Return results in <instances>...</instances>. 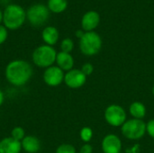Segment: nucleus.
<instances>
[{
    "instance_id": "f257e3e1",
    "label": "nucleus",
    "mask_w": 154,
    "mask_h": 153,
    "mask_svg": "<svg viewBox=\"0 0 154 153\" xmlns=\"http://www.w3.org/2000/svg\"><path fill=\"white\" fill-rule=\"evenodd\" d=\"M32 72L33 70L30 63L23 60H15L7 64L5 75L10 84L20 87L29 82Z\"/></svg>"
},
{
    "instance_id": "f03ea898",
    "label": "nucleus",
    "mask_w": 154,
    "mask_h": 153,
    "mask_svg": "<svg viewBox=\"0 0 154 153\" xmlns=\"http://www.w3.org/2000/svg\"><path fill=\"white\" fill-rule=\"evenodd\" d=\"M26 19V12L18 5H8L3 12L4 26L9 30L20 28Z\"/></svg>"
},
{
    "instance_id": "7ed1b4c3",
    "label": "nucleus",
    "mask_w": 154,
    "mask_h": 153,
    "mask_svg": "<svg viewBox=\"0 0 154 153\" xmlns=\"http://www.w3.org/2000/svg\"><path fill=\"white\" fill-rule=\"evenodd\" d=\"M56 57L57 52L55 49L47 44L37 47L32 55V59L35 66L43 69L53 66V63L56 62Z\"/></svg>"
},
{
    "instance_id": "20e7f679",
    "label": "nucleus",
    "mask_w": 154,
    "mask_h": 153,
    "mask_svg": "<svg viewBox=\"0 0 154 153\" xmlns=\"http://www.w3.org/2000/svg\"><path fill=\"white\" fill-rule=\"evenodd\" d=\"M102 48V39L96 32H86L79 39V50L86 56L97 54Z\"/></svg>"
},
{
    "instance_id": "39448f33",
    "label": "nucleus",
    "mask_w": 154,
    "mask_h": 153,
    "mask_svg": "<svg viewBox=\"0 0 154 153\" xmlns=\"http://www.w3.org/2000/svg\"><path fill=\"white\" fill-rule=\"evenodd\" d=\"M123 135L128 140L137 141L142 139L146 133V124L141 119H130L121 126Z\"/></svg>"
},
{
    "instance_id": "423d86ee",
    "label": "nucleus",
    "mask_w": 154,
    "mask_h": 153,
    "mask_svg": "<svg viewBox=\"0 0 154 153\" xmlns=\"http://www.w3.org/2000/svg\"><path fill=\"white\" fill-rule=\"evenodd\" d=\"M50 15L48 7L42 4H35L32 5L26 12V18L33 26L39 27L44 24Z\"/></svg>"
},
{
    "instance_id": "0eeeda50",
    "label": "nucleus",
    "mask_w": 154,
    "mask_h": 153,
    "mask_svg": "<svg viewBox=\"0 0 154 153\" xmlns=\"http://www.w3.org/2000/svg\"><path fill=\"white\" fill-rule=\"evenodd\" d=\"M105 119L106 123L114 127L122 126L126 121L125 110L118 105H111L105 110Z\"/></svg>"
},
{
    "instance_id": "6e6552de",
    "label": "nucleus",
    "mask_w": 154,
    "mask_h": 153,
    "mask_svg": "<svg viewBox=\"0 0 154 153\" xmlns=\"http://www.w3.org/2000/svg\"><path fill=\"white\" fill-rule=\"evenodd\" d=\"M64 71L58 66H51L43 72V81L49 87H58L64 82Z\"/></svg>"
},
{
    "instance_id": "1a4fd4ad",
    "label": "nucleus",
    "mask_w": 154,
    "mask_h": 153,
    "mask_svg": "<svg viewBox=\"0 0 154 153\" xmlns=\"http://www.w3.org/2000/svg\"><path fill=\"white\" fill-rule=\"evenodd\" d=\"M87 81V76L81 71V69H74L68 71L64 76V83L66 86L72 89L80 88L85 85Z\"/></svg>"
},
{
    "instance_id": "9d476101",
    "label": "nucleus",
    "mask_w": 154,
    "mask_h": 153,
    "mask_svg": "<svg viewBox=\"0 0 154 153\" xmlns=\"http://www.w3.org/2000/svg\"><path fill=\"white\" fill-rule=\"evenodd\" d=\"M104 153H120L122 150V142L116 134H107L104 137L101 143Z\"/></svg>"
},
{
    "instance_id": "9b49d317",
    "label": "nucleus",
    "mask_w": 154,
    "mask_h": 153,
    "mask_svg": "<svg viewBox=\"0 0 154 153\" xmlns=\"http://www.w3.org/2000/svg\"><path fill=\"white\" fill-rule=\"evenodd\" d=\"M100 23V15L97 11L91 10L85 13L81 19V26L84 32H94Z\"/></svg>"
},
{
    "instance_id": "f8f14e48",
    "label": "nucleus",
    "mask_w": 154,
    "mask_h": 153,
    "mask_svg": "<svg viewBox=\"0 0 154 153\" xmlns=\"http://www.w3.org/2000/svg\"><path fill=\"white\" fill-rule=\"evenodd\" d=\"M21 151V142L13 139L11 136L0 141V153H20Z\"/></svg>"
},
{
    "instance_id": "ddd939ff",
    "label": "nucleus",
    "mask_w": 154,
    "mask_h": 153,
    "mask_svg": "<svg viewBox=\"0 0 154 153\" xmlns=\"http://www.w3.org/2000/svg\"><path fill=\"white\" fill-rule=\"evenodd\" d=\"M21 144L22 150L26 153H37L41 150V142L33 135L25 136L21 142Z\"/></svg>"
},
{
    "instance_id": "4468645a",
    "label": "nucleus",
    "mask_w": 154,
    "mask_h": 153,
    "mask_svg": "<svg viewBox=\"0 0 154 153\" xmlns=\"http://www.w3.org/2000/svg\"><path fill=\"white\" fill-rule=\"evenodd\" d=\"M56 63L57 66L61 69L63 71H69L73 69L74 66V59L70 53L60 51L57 53L56 57Z\"/></svg>"
},
{
    "instance_id": "2eb2a0df",
    "label": "nucleus",
    "mask_w": 154,
    "mask_h": 153,
    "mask_svg": "<svg viewBox=\"0 0 154 153\" xmlns=\"http://www.w3.org/2000/svg\"><path fill=\"white\" fill-rule=\"evenodd\" d=\"M60 33L57 28L54 26H47L43 29L42 33V38L43 41L50 46H53L59 41Z\"/></svg>"
},
{
    "instance_id": "dca6fc26",
    "label": "nucleus",
    "mask_w": 154,
    "mask_h": 153,
    "mask_svg": "<svg viewBox=\"0 0 154 153\" xmlns=\"http://www.w3.org/2000/svg\"><path fill=\"white\" fill-rule=\"evenodd\" d=\"M129 112L134 119L143 120V118H144V116L146 115V107L143 103L136 101L131 104L129 107Z\"/></svg>"
},
{
    "instance_id": "f3484780",
    "label": "nucleus",
    "mask_w": 154,
    "mask_h": 153,
    "mask_svg": "<svg viewBox=\"0 0 154 153\" xmlns=\"http://www.w3.org/2000/svg\"><path fill=\"white\" fill-rule=\"evenodd\" d=\"M48 9L54 14H60L68 7L67 0H48Z\"/></svg>"
},
{
    "instance_id": "a211bd4d",
    "label": "nucleus",
    "mask_w": 154,
    "mask_h": 153,
    "mask_svg": "<svg viewBox=\"0 0 154 153\" xmlns=\"http://www.w3.org/2000/svg\"><path fill=\"white\" fill-rule=\"evenodd\" d=\"M79 135H80V139L84 142L88 143L91 141V139L93 137V131L90 127H83L80 130Z\"/></svg>"
},
{
    "instance_id": "6ab92c4d",
    "label": "nucleus",
    "mask_w": 154,
    "mask_h": 153,
    "mask_svg": "<svg viewBox=\"0 0 154 153\" xmlns=\"http://www.w3.org/2000/svg\"><path fill=\"white\" fill-rule=\"evenodd\" d=\"M73 48H74V42L70 38H65L62 40V41L60 43L61 51L70 53L73 50Z\"/></svg>"
},
{
    "instance_id": "aec40b11",
    "label": "nucleus",
    "mask_w": 154,
    "mask_h": 153,
    "mask_svg": "<svg viewBox=\"0 0 154 153\" xmlns=\"http://www.w3.org/2000/svg\"><path fill=\"white\" fill-rule=\"evenodd\" d=\"M11 137L18 142H22L23 139L25 137V132L23 130V128L22 127H14L12 132H11Z\"/></svg>"
},
{
    "instance_id": "412c9836",
    "label": "nucleus",
    "mask_w": 154,
    "mask_h": 153,
    "mask_svg": "<svg viewBox=\"0 0 154 153\" xmlns=\"http://www.w3.org/2000/svg\"><path fill=\"white\" fill-rule=\"evenodd\" d=\"M56 153H76V149L71 144L63 143L56 149Z\"/></svg>"
},
{
    "instance_id": "4be33fe9",
    "label": "nucleus",
    "mask_w": 154,
    "mask_h": 153,
    "mask_svg": "<svg viewBox=\"0 0 154 153\" xmlns=\"http://www.w3.org/2000/svg\"><path fill=\"white\" fill-rule=\"evenodd\" d=\"M81 71L88 77V76H89V75H91L93 73L94 67H93V65L91 63H88H88H85L82 66V68H81Z\"/></svg>"
},
{
    "instance_id": "5701e85b",
    "label": "nucleus",
    "mask_w": 154,
    "mask_h": 153,
    "mask_svg": "<svg viewBox=\"0 0 154 153\" xmlns=\"http://www.w3.org/2000/svg\"><path fill=\"white\" fill-rule=\"evenodd\" d=\"M7 29L4 25H0V45L3 44L7 39Z\"/></svg>"
},
{
    "instance_id": "b1692460",
    "label": "nucleus",
    "mask_w": 154,
    "mask_h": 153,
    "mask_svg": "<svg viewBox=\"0 0 154 153\" xmlns=\"http://www.w3.org/2000/svg\"><path fill=\"white\" fill-rule=\"evenodd\" d=\"M146 133L154 139V119L150 120L147 124H146Z\"/></svg>"
},
{
    "instance_id": "393cba45",
    "label": "nucleus",
    "mask_w": 154,
    "mask_h": 153,
    "mask_svg": "<svg viewBox=\"0 0 154 153\" xmlns=\"http://www.w3.org/2000/svg\"><path fill=\"white\" fill-rule=\"evenodd\" d=\"M93 152V147L88 144V143H85L81 148H80V151L79 153H92Z\"/></svg>"
},
{
    "instance_id": "a878e982",
    "label": "nucleus",
    "mask_w": 154,
    "mask_h": 153,
    "mask_svg": "<svg viewBox=\"0 0 154 153\" xmlns=\"http://www.w3.org/2000/svg\"><path fill=\"white\" fill-rule=\"evenodd\" d=\"M85 32H84L82 29H81V30H78V31H76V36H77L79 39H81Z\"/></svg>"
},
{
    "instance_id": "bb28decb",
    "label": "nucleus",
    "mask_w": 154,
    "mask_h": 153,
    "mask_svg": "<svg viewBox=\"0 0 154 153\" xmlns=\"http://www.w3.org/2000/svg\"><path fill=\"white\" fill-rule=\"evenodd\" d=\"M4 101H5V95H4V93H3V91L0 89V106L3 105V103H4Z\"/></svg>"
},
{
    "instance_id": "cd10ccee",
    "label": "nucleus",
    "mask_w": 154,
    "mask_h": 153,
    "mask_svg": "<svg viewBox=\"0 0 154 153\" xmlns=\"http://www.w3.org/2000/svg\"><path fill=\"white\" fill-rule=\"evenodd\" d=\"M3 21V13H2V11L0 10V23Z\"/></svg>"
},
{
    "instance_id": "c85d7f7f",
    "label": "nucleus",
    "mask_w": 154,
    "mask_h": 153,
    "mask_svg": "<svg viewBox=\"0 0 154 153\" xmlns=\"http://www.w3.org/2000/svg\"><path fill=\"white\" fill-rule=\"evenodd\" d=\"M152 95L154 96V85H153V87H152Z\"/></svg>"
}]
</instances>
